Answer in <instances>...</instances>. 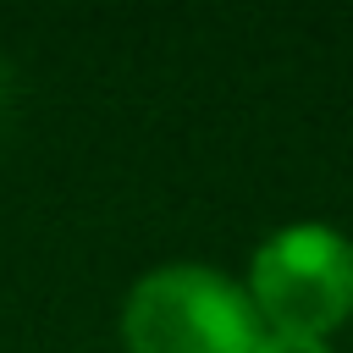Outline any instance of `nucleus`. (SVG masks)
<instances>
[{
    "label": "nucleus",
    "instance_id": "7ed1b4c3",
    "mask_svg": "<svg viewBox=\"0 0 353 353\" xmlns=\"http://www.w3.org/2000/svg\"><path fill=\"white\" fill-rule=\"evenodd\" d=\"M254 353H331V342H320V336H292V331H259Z\"/></svg>",
    "mask_w": 353,
    "mask_h": 353
},
{
    "label": "nucleus",
    "instance_id": "f257e3e1",
    "mask_svg": "<svg viewBox=\"0 0 353 353\" xmlns=\"http://www.w3.org/2000/svg\"><path fill=\"white\" fill-rule=\"evenodd\" d=\"M259 314L243 292V281L176 259L154 265L132 281L121 303V347L127 353H254Z\"/></svg>",
    "mask_w": 353,
    "mask_h": 353
},
{
    "label": "nucleus",
    "instance_id": "f03ea898",
    "mask_svg": "<svg viewBox=\"0 0 353 353\" xmlns=\"http://www.w3.org/2000/svg\"><path fill=\"white\" fill-rule=\"evenodd\" d=\"M243 292L265 331L325 342L353 314V237L325 221H292L254 248Z\"/></svg>",
    "mask_w": 353,
    "mask_h": 353
}]
</instances>
